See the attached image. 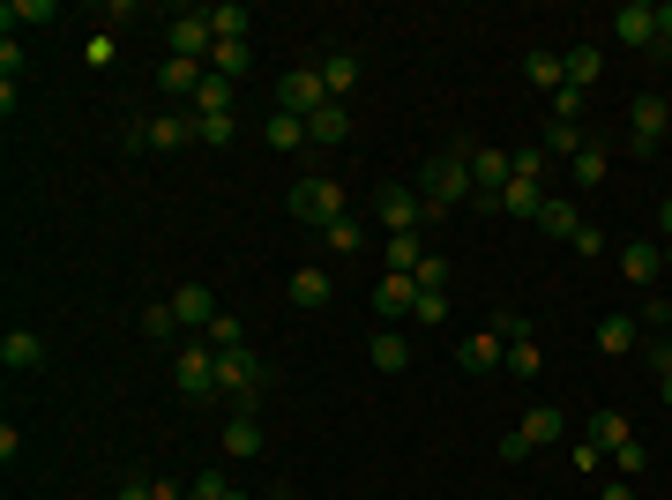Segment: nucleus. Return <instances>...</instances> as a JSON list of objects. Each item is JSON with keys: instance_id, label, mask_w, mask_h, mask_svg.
Wrapping results in <instances>:
<instances>
[{"instance_id": "f257e3e1", "label": "nucleus", "mask_w": 672, "mask_h": 500, "mask_svg": "<svg viewBox=\"0 0 672 500\" xmlns=\"http://www.w3.org/2000/svg\"><path fill=\"white\" fill-rule=\"evenodd\" d=\"M419 195H426V209H433V224H441L449 209L478 202V179H471V142H449V150H433V158H426Z\"/></svg>"}, {"instance_id": "f03ea898", "label": "nucleus", "mask_w": 672, "mask_h": 500, "mask_svg": "<svg viewBox=\"0 0 672 500\" xmlns=\"http://www.w3.org/2000/svg\"><path fill=\"white\" fill-rule=\"evenodd\" d=\"M665 135H672L665 90H635V105H628V150H635V158H658V150H665Z\"/></svg>"}, {"instance_id": "7ed1b4c3", "label": "nucleus", "mask_w": 672, "mask_h": 500, "mask_svg": "<svg viewBox=\"0 0 672 500\" xmlns=\"http://www.w3.org/2000/svg\"><path fill=\"white\" fill-rule=\"evenodd\" d=\"M299 217V224H314V232H329L336 217H351L344 209V179H329V172H314V179H299L292 187V202H285Z\"/></svg>"}, {"instance_id": "20e7f679", "label": "nucleus", "mask_w": 672, "mask_h": 500, "mask_svg": "<svg viewBox=\"0 0 672 500\" xmlns=\"http://www.w3.org/2000/svg\"><path fill=\"white\" fill-rule=\"evenodd\" d=\"M374 217H381V232H433V209H426L419 187H381Z\"/></svg>"}, {"instance_id": "39448f33", "label": "nucleus", "mask_w": 672, "mask_h": 500, "mask_svg": "<svg viewBox=\"0 0 672 500\" xmlns=\"http://www.w3.org/2000/svg\"><path fill=\"white\" fill-rule=\"evenodd\" d=\"M172 60H195V68H210V53H217V31H210V8H187V15H172Z\"/></svg>"}, {"instance_id": "423d86ee", "label": "nucleus", "mask_w": 672, "mask_h": 500, "mask_svg": "<svg viewBox=\"0 0 672 500\" xmlns=\"http://www.w3.org/2000/svg\"><path fill=\"white\" fill-rule=\"evenodd\" d=\"M172 381H179V396H187V404H202V396H217V344H210V336H195V344L179 351V367H172Z\"/></svg>"}, {"instance_id": "0eeeda50", "label": "nucleus", "mask_w": 672, "mask_h": 500, "mask_svg": "<svg viewBox=\"0 0 672 500\" xmlns=\"http://www.w3.org/2000/svg\"><path fill=\"white\" fill-rule=\"evenodd\" d=\"M329 105V90H322V68H292V75H277V113H292V120H314Z\"/></svg>"}, {"instance_id": "6e6552de", "label": "nucleus", "mask_w": 672, "mask_h": 500, "mask_svg": "<svg viewBox=\"0 0 672 500\" xmlns=\"http://www.w3.org/2000/svg\"><path fill=\"white\" fill-rule=\"evenodd\" d=\"M195 142V113H158L135 127V150H187Z\"/></svg>"}, {"instance_id": "1a4fd4ad", "label": "nucleus", "mask_w": 672, "mask_h": 500, "mask_svg": "<svg viewBox=\"0 0 672 500\" xmlns=\"http://www.w3.org/2000/svg\"><path fill=\"white\" fill-rule=\"evenodd\" d=\"M471 179H478V195H494V202H501V187L515 179L508 150H494V142H471Z\"/></svg>"}, {"instance_id": "9d476101", "label": "nucleus", "mask_w": 672, "mask_h": 500, "mask_svg": "<svg viewBox=\"0 0 672 500\" xmlns=\"http://www.w3.org/2000/svg\"><path fill=\"white\" fill-rule=\"evenodd\" d=\"M0 367H8V374H38L45 367V336L38 329H8L0 336Z\"/></svg>"}, {"instance_id": "9b49d317", "label": "nucleus", "mask_w": 672, "mask_h": 500, "mask_svg": "<svg viewBox=\"0 0 672 500\" xmlns=\"http://www.w3.org/2000/svg\"><path fill=\"white\" fill-rule=\"evenodd\" d=\"M456 367H463V374H494V367H508V344L494 329L463 336V344H456Z\"/></svg>"}, {"instance_id": "f8f14e48", "label": "nucleus", "mask_w": 672, "mask_h": 500, "mask_svg": "<svg viewBox=\"0 0 672 500\" xmlns=\"http://www.w3.org/2000/svg\"><path fill=\"white\" fill-rule=\"evenodd\" d=\"M419 261H426V232H389L381 240V269L389 277H419Z\"/></svg>"}, {"instance_id": "ddd939ff", "label": "nucleus", "mask_w": 672, "mask_h": 500, "mask_svg": "<svg viewBox=\"0 0 672 500\" xmlns=\"http://www.w3.org/2000/svg\"><path fill=\"white\" fill-rule=\"evenodd\" d=\"M172 314H179V329L210 336V322H217V299H210V284H179V292H172Z\"/></svg>"}, {"instance_id": "4468645a", "label": "nucleus", "mask_w": 672, "mask_h": 500, "mask_svg": "<svg viewBox=\"0 0 672 500\" xmlns=\"http://www.w3.org/2000/svg\"><path fill=\"white\" fill-rule=\"evenodd\" d=\"M613 38H621V45H642V53H650V45H658V8H650V0H628V8L613 15Z\"/></svg>"}, {"instance_id": "2eb2a0df", "label": "nucleus", "mask_w": 672, "mask_h": 500, "mask_svg": "<svg viewBox=\"0 0 672 500\" xmlns=\"http://www.w3.org/2000/svg\"><path fill=\"white\" fill-rule=\"evenodd\" d=\"M412 306H419V277H381V284H374V314L412 322Z\"/></svg>"}, {"instance_id": "dca6fc26", "label": "nucleus", "mask_w": 672, "mask_h": 500, "mask_svg": "<svg viewBox=\"0 0 672 500\" xmlns=\"http://www.w3.org/2000/svg\"><path fill=\"white\" fill-rule=\"evenodd\" d=\"M523 75L553 97V90H568V60H560V53H546V45H531V53H523Z\"/></svg>"}, {"instance_id": "f3484780", "label": "nucleus", "mask_w": 672, "mask_h": 500, "mask_svg": "<svg viewBox=\"0 0 672 500\" xmlns=\"http://www.w3.org/2000/svg\"><path fill=\"white\" fill-rule=\"evenodd\" d=\"M359 75H367V68H359V53H329V60H322V90H329L336 105L359 90Z\"/></svg>"}, {"instance_id": "a211bd4d", "label": "nucleus", "mask_w": 672, "mask_h": 500, "mask_svg": "<svg viewBox=\"0 0 672 500\" xmlns=\"http://www.w3.org/2000/svg\"><path fill=\"white\" fill-rule=\"evenodd\" d=\"M501 209H508V217H523V224H538L546 187H538V179H508V187H501Z\"/></svg>"}, {"instance_id": "6ab92c4d", "label": "nucleus", "mask_w": 672, "mask_h": 500, "mask_svg": "<svg viewBox=\"0 0 672 500\" xmlns=\"http://www.w3.org/2000/svg\"><path fill=\"white\" fill-rule=\"evenodd\" d=\"M658 269H665V247H650V240H635V247H621V277H628V284H650Z\"/></svg>"}, {"instance_id": "aec40b11", "label": "nucleus", "mask_w": 672, "mask_h": 500, "mask_svg": "<svg viewBox=\"0 0 672 500\" xmlns=\"http://www.w3.org/2000/svg\"><path fill=\"white\" fill-rule=\"evenodd\" d=\"M202 75H210V68H195V60H172V53H165L158 90H165V97H195V90H202Z\"/></svg>"}, {"instance_id": "412c9836", "label": "nucleus", "mask_w": 672, "mask_h": 500, "mask_svg": "<svg viewBox=\"0 0 672 500\" xmlns=\"http://www.w3.org/2000/svg\"><path fill=\"white\" fill-rule=\"evenodd\" d=\"M367 351H374V374H404V367H412V344H404L396 329H374Z\"/></svg>"}, {"instance_id": "4be33fe9", "label": "nucleus", "mask_w": 672, "mask_h": 500, "mask_svg": "<svg viewBox=\"0 0 672 500\" xmlns=\"http://www.w3.org/2000/svg\"><path fill=\"white\" fill-rule=\"evenodd\" d=\"M538 232H546V240H576V232H583V209H576V202H553V195H546V209H538Z\"/></svg>"}, {"instance_id": "5701e85b", "label": "nucleus", "mask_w": 672, "mask_h": 500, "mask_svg": "<svg viewBox=\"0 0 672 500\" xmlns=\"http://www.w3.org/2000/svg\"><path fill=\"white\" fill-rule=\"evenodd\" d=\"M285 292H292V306H329V269H292V284H285Z\"/></svg>"}, {"instance_id": "b1692460", "label": "nucleus", "mask_w": 672, "mask_h": 500, "mask_svg": "<svg viewBox=\"0 0 672 500\" xmlns=\"http://www.w3.org/2000/svg\"><path fill=\"white\" fill-rule=\"evenodd\" d=\"M210 31H217V45H232V38H247V31H254V15L240 8V0H217V8H210Z\"/></svg>"}, {"instance_id": "393cba45", "label": "nucleus", "mask_w": 672, "mask_h": 500, "mask_svg": "<svg viewBox=\"0 0 672 500\" xmlns=\"http://www.w3.org/2000/svg\"><path fill=\"white\" fill-rule=\"evenodd\" d=\"M224 456L232 463L262 456V426H254V418H224Z\"/></svg>"}, {"instance_id": "a878e982", "label": "nucleus", "mask_w": 672, "mask_h": 500, "mask_svg": "<svg viewBox=\"0 0 672 500\" xmlns=\"http://www.w3.org/2000/svg\"><path fill=\"white\" fill-rule=\"evenodd\" d=\"M247 68H254V45L247 38H232V45H217V53H210V75H224V83H240Z\"/></svg>"}, {"instance_id": "bb28decb", "label": "nucleus", "mask_w": 672, "mask_h": 500, "mask_svg": "<svg viewBox=\"0 0 672 500\" xmlns=\"http://www.w3.org/2000/svg\"><path fill=\"white\" fill-rule=\"evenodd\" d=\"M560 60H568V90H590L605 75V53H598V45H576V53H560Z\"/></svg>"}, {"instance_id": "cd10ccee", "label": "nucleus", "mask_w": 672, "mask_h": 500, "mask_svg": "<svg viewBox=\"0 0 672 500\" xmlns=\"http://www.w3.org/2000/svg\"><path fill=\"white\" fill-rule=\"evenodd\" d=\"M515 433H523L531 449H546V441H560V411H553V404H531V411H523V426H515Z\"/></svg>"}, {"instance_id": "c85d7f7f", "label": "nucleus", "mask_w": 672, "mask_h": 500, "mask_svg": "<svg viewBox=\"0 0 672 500\" xmlns=\"http://www.w3.org/2000/svg\"><path fill=\"white\" fill-rule=\"evenodd\" d=\"M344 135H351V113H344V105L329 97V105L306 120V142H344Z\"/></svg>"}, {"instance_id": "c756f323", "label": "nucleus", "mask_w": 672, "mask_h": 500, "mask_svg": "<svg viewBox=\"0 0 672 500\" xmlns=\"http://www.w3.org/2000/svg\"><path fill=\"white\" fill-rule=\"evenodd\" d=\"M598 351H605V359L635 351V322H628V314H605V322H598Z\"/></svg>"}, {"instance_id": "7c9ffc66", "label": "nucleus", "mask_w": 672, "mask_h": 500, "mask_svg": "<svg viewBox=\"0 0 672 500\" xmlns=\"http://www.w3.org/2000/svg\"><path fill=\"white\" fill-rule=\"evenodd\" d=\"M262 142H269V150H299V142H306V120H292V113H269V120H262Z\"/></svg>"}, {"instance_id": "2f4dec72", "label": "nucleus", "mask_w": 672, "mask_h": 500, "mask_svg": "<svg viewBox=\"0 0 672 500\" xmlns=\"http://www.w3.org/2000/svg\"><path fill=\"white\" fill-rule=\"evenodd\" d=\"M322 247H329V254H359V247H367V224H359V217H336L329 232H322Z\"/></svg>"}, {"instance_id": "473e14b6", "label": "nucleus", "mask_w": 672, "mask_h": 500, "mask_svg": "<svg viewBox=\"0 0 672 500\" xmlns=\"http://www.w3.org/2000/svg\"><path fill=\"white\" fill-rule=\"evenodd\" d=\"M590 441L613 456V449H621V441H635V433H628V418H621V411H598V418H590Z\"/></svg>"}, {"instance_id": "72a5a7b5", "label": "nucleus", "mask_w": 672, "mask_h": 500, "mask_svg": "<svg viewBox=\"0 0 672 500\" xmlns=\"http://www.w3.org/2000/svg\"><path fill=\"white\" fill-rule=\"evenodd\" d=\"M232 135H240V120H232V113H195V142H232Z\"/></svg>"}, {"instance_id": "f704fd0d", "label": "nucleus", "mask_w": 672, "mask_h": 500, "mask_svg": "<svg viewBox=\"0 0 672 500\" xmlns=\"http://www.w3.org/2000/svg\"><path fill=\"white\" fill-rule=\"evenodd\" d=\"M568 172H576V187H598V179H605V150H598V142H583V150L568 158Z\"/></svg>"}, {"instance_id": "c9c22d12", "label": "nucleus", "mask_w": 672, "mask_h": 500, "mask_svg": "<svg viewBox=\"0 0 672 500\" xmlns=\"http://www.w3.org/2000/svg\"><path fill=\"white\" fill-rule=\"evenodd\" d=\"M195 113H232V83H224V75H202V90H195Z\"/></svg>"}, {"instance_id": "e433bc0d", "label": "nucleus", "mask_w": 672, "mask_h": 500, "mask_svg": "<svg viewBox=\"0 0 672 500\" xmlns=\"http://www.w3.org/2000/svg\"><path fill=\"white\" fill-rule=\"evenodd\" d=\"M53 15H60L53 0H8L0 8V23H53Z\"/></svg>"}, {"instance_id": "4c0bfd02", "label": "nucleus", "mask_w": 672, "mask_h": 500, "mask_svg": "<svg viewBox=\"0 0 672 500\" xmlns=\"http://www.w3.org/2000/svg\"><path fill=\"white\" fill-rule=\"evenodd\" d=\"M613 470H621V478H642V470H650V449H642V441H621V449H613Z\"/></svg>"}, {"instance_id": "58836bf2", "label": "nucleus", "mask_w": 672, "mask_h": 500, "mask_svg": "<svg viewBox=\"0 0 672 500\" xmlns=\"http://www.w3.org/2000/svg\"><path fill=\"white\" fill-rule=\"evenodd\" d=\"M583 142H590L583 127H560V120L546 127V158H576V150H583Z\"/></svg>"}, {"instance_id": "ea45409f", "label": "nucleus", "mask_w": 672, "mask_h": 500, "mask_svg": "<svg viewBox=\"0 0 672 500\" xmlns=\"http://www.w3.org/2000/svg\"><path fill=\"white\" fill-rule=\"evenodd\" d=\"M508 165H515V179H546V142H531V150H508Z\"/></svg>"}, {"instance_id": "a19ab883", "label": "nucleus", "mask_w": 672, "mask_h": 500, "mask_svg": "<svg viewBox=\"0 0 672 500\" xmlns=\"http://www.w3.org/2000/svg\"><path fill=\"white\" fill-rule=\"evenodd\" d=\"M508 374H538V336H523V344H508Z\"/></svg>"}, {"instance_id": "79ce46f5", "label": "nucleus", "mask_w": 672, "mask_h": 500, "mask_svg": "<svg viewBox=\"0 0 672 500\" xmlns=\"http://www.w3.org/2000/svg\"><path fill=\"white\" fill-rule=\"evenodd\" d=\"M553 120H560V127H583V90H553Z\"/></svg>"}, {"instance_id": "37998d69", "label": "nucleus", "mask_w": 672, "mask_h": 500, "mask_svg": "<svg viewBox=\"0 0 672 500\" xmlns=\"http://www.w3.org/2000/svg\"><path fill=\"white\" fill-rule=\"evenodd\" d=\"M232 486H224V470H195V486H187V500H224Z\"/></svg>"}, {"instance_id": "c03bdc74", "label": "nucleus", "mask_w": 672, "mask_h": 500, "mask_svg": "<svg viewBox=\"0 0 672 500\" xmlns=\"http://www.w3.org/2000/svg\"><path fill=\"white\" fill-rule=\"evenodd\" d=\"M412 322H449V292H419V306H412Z\"/></svg>"}, {"instance_id": "a18cd8bd", "label": "nucleus", "mask_w": 672, "mask_h": 500, "mask_svg": "<svg viewBox=\"0 0 672 500\" xmlns=\"http://www.w3.org/2000/svg\"><path fill=\"white\" fill-rule=\"evenodd\" d=\"M210 344H217V351H232V344H247V329H240L232 314H217V322H210Z\"/></svg>"}, {"instance_id": "49530a36", "label": "nucleus", "mask_w": 672, "mask_h": 500, "mask_svg": "<svg viewBox=\"0 0 672 500\" xmlns=\"http://www.w3.org/2000/svg\"><path fill=\"white\" fill-rule=\"evenodd\" d=\"M179 329V314H172V299L165 306H150V314H142V336H172Z\"/></svg>"}, {"instance_id": "de8ad7c7", "label": "nucleus", "mask_w": 672, "mask_h": 500, "mask_svg": "<svg viewBox=\"0 0 672 500\" xmlns=\"http://www.w3.org/2000/svg\"><path fill=\"white\" fill-rule=\"evenodd\" d=\"M650 60H672V0H658V45H650Z\"/></svg>"}, {"instance_id": "09e8293b", "label": "nucleus", "mask_w": 672, "mask_h": 500, "mask_svg": "<svg viewBox=\"0 0 672 500\" xmlns=\"http://www.w3.org/2000/svg\"><path fill=\"white\" fill-rule=\"evenodd\" d=\"M650 367H658V396H665V411H672V344L650 351Z\"/></svg>"}, {"instance_id": "8fccbe9b", "label": "nucleus", "mask_w": 672, "mask_h": 500, "mask_svg": "<svg viewBox=\"0 0 672 500\" xmlns=\"http://www.w3.org/2000/svg\"><path fill=\"white\" fill-rule=\"evenodd\" d=\"M441 284H449V261H441V254H426V261H419V292H441Z\"/></svg>"}, {"instance_id": "3c124183", "label": "nucleus", "mask_w": 672, "mask_h": 500, "mask_svg": "<svg viewBox=\"0 0 672 500\" xmlns=\"http://www.w3.org/2000/svg\"><path fill=\"white\" fill-rule=\"evenodd\" d=\"M113 53H120V45H113V31H97V38L83 45V60H90V68H113Z\"/></svg>"}, {"instance_id": "603ef678", "label": "nucleus", "mask_w": 672, "mask_h": 500, "mask_svg": "<svg viewBox=\"0 0 672 500\" xmlns=\"http://www.w3.org/2000/svg\"><path fill=\"white\" fill-rule=\"evenodd\" d=\"M150 493L158 500H187V486H179V478H150Z\"/></svg>"}, {"instance_id": "864d4df0", "label": "nucleus", "mask_w": 672, "mask_h": 500, "mask_svg": "<svg viewBox=\"0 0 672 500\" xmlns=\"http://www.w3.org/2000/svg\"><path fill=\"white\" fill-rule=\"evenodd\" d=\"M113 500H158V493H150V478H127V486H120Z\"/></svg>"}, {"instance_id": "5fc2aeb1", "label": "nucleus", "mask_w": 672, "mask_h": 500, "mask_svg": "<svg viewBox=\"0 0 672 500\" xmlns=\"http://www.w3.org/2000/svg\"><path fill=\"white\" fill-rule=\"evenodd\" d=\"M598 500H635V486H628V478H613V486H605Z\"/></svg>"}, {"instance_id": "6e6d98bb", "label": "nucleus", "mask_w": 672, "mask_h": 500, "mask_svg": "<svg viewBox=\"0 0 672 500\" xmlns=\"http://www.w3.org/2000/svg\"><path fill=\"white\" fill-rule=\"evenodd\" d=\"M658 224H665V240H672V195H665V209H658Z\"/></svg>"}, {"instance_id": "4d7b16f0", "label": "nucleus", "mask_w": 672, "mask_h": 500, "mask_svg": "<svg viewBox=\"0 0 672 500\" xmlns=\"http://www.w3.org/2000/svg\"><path fill=\"white\" fill-rule=\"evenodd\" d=\"M269 500H292V493H285V486H277V493H269Z\"/></svg>"}, {"instance_id": "13d9d810", "label": "nucleus", "mask_w": 672, "mask_h": 500, "mask_svg": "<svg viewBox=\"0 0 672 500\" xmlns=\"http://www.w3.org/2000/svg\"><path fill=\"white\" fill-rule=\"evenodd\" d=\"M665 269H672V240H665Z\"/></svg>"}, {"instance_id": "bf43d9fd", "label": "nucleus", "mask_w": 672, "mask_h": 500, "mask_svg": "<svg viewBox=\"0 0 672 500\" xmlns=\"http://www.w3.org/2000/svg\"><path fill=\"white\" fill-rule=\"evenodd\" d=\"M665 344H672V329H665Z\"/></svg>"}]
</instances>
